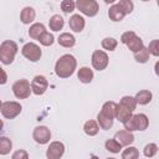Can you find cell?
Here are the masks:
<instances>
[{
    "mask_svg": "<svg viewBox=\"0 0 159 159\" xmlns=\"http://www.w3.org/2000/svg\"><path fill=\"white\" fill-rule=\"evenodd\" d=\"M77 67V60L73 55L66 53L61 56L55 63V73L60 78H68L73 75Z\"/></svg>",
    "mask_w": 159,
    "mask_h": 159,
    "instance_id": "1",
    "label": "cell"
},
{
    "mask_svg": "<svg viewBox=\"0 0 159 159\" xmlns=\"http://www.w3.org/2000/svg\"><path fill=\"white\" fill-rule=\"evenodd\" d=\"M17 43L11 40H4L0 45V61L4 65H11L17 53Z\"/></svg>",
    "mask_w": 159,
    "mask_h": 159,
    "instance_id": "2",
    "label": "cell"
},
{
    "mask_svg": "<svg viewBox=\"0 0 159 159\" xmlns=\"http://www.w3.org/2000/svg\"><path fill=\"white\" fill-rule=\"evenodd\" d=\"M149 125V119L145 114L138 113L133 114L129 120L124 123V129L128 132H134V130H145Z\"/></svg>",
    "mask_w": 159,
    "mask_h": 159,
    "instance_id": "3",
    "label": "cell"
},
{
    "mask_svg": "<svg viewBox=\"0 0 159 159\" xmlns=\"http://www.w3.org/2000/svg\"><path fill=\"white\" fill-rule=\"evenodd\" d=\"M31 92H32L31 83L27 80H25V78L17 80L12 84V93L19 99H26V98H29L30 94H31Z\"/></svg>",
    "mask_w": 159,
    "mask_h": 159,
    "instance_id": "4",
    "label": "cell"
},
{
    "mask_svg": "<svg viewBox=\"0 0 159 159\" xmlns=\"http://www.w3.org/2000/svg\"><path fill=\"white\" fill-rule=\"evenodd\" d=\"M0 111H1V114L4 118L12 119L21 113L22 106L15 101H6V102H1V109Z\"/></svg>",
    "mask_w": 159,
    "mask_h": 159,
    "instance_id": "5",
    "label": "cell"
},
{
    "mask_svg": "<svg viewBox=\"0 0 159 159\" xmlns=\"http://www.w3.org/2000/svg\"><path fill=\"white\" fill-rule=\"evenodd\" d=\"M76 7L86 16L93 17L98 14L99 6L96 0H77L76 1Z\"/></svg>",
    "mask_w": 159,
    "mask_h": 159,
    "instance_id": "6",
    "label": "cell"
},
{
    "mask_svg": "<svg viewBox=\"0 0 159 159\" xmlns=\"http://www.w3.org/2000/svg\"><path fill=\"white\" fill-rule=\"evenodd\" d=\"M21 53H22V56L25 58H27L31 62H37L42 56V51H41L40 46L34 43V42L25 43L22 46V48H21Z\"/></svg>",
    "mask_w": 159,
    "mask_h": 159,
    "instance_id": "7",
    "label": "cell"
},
{
    "mask_svg": "<svg viewBox=\"0 0 159 159\" xmlns=\"http://www.w3.org/2000/svg\"><path fill=\"white\" fill-rule=\"evenodd\" d=\"M91 62H92V66L94 70L97 71H103L107 68L108 63H109V58H108V55L102 51V50H96L93 51L92 53V57H91Z\"/></svg>",
    "mask_w": 159,
    "mask_h": 159,
    "instance_id": "8",
    "label": "cell"
},
{
    "mask_svg": "<svg viewBox=\"0 0 159 159\" xmlns=\"http://www.w3.org/2000/svg\"><path fill=\"white\" fill-rule=\"evenodd\" d=\"M31 88H32V93L36 96H42L47 88H48V81L45 76L42 75H37L32 78L31 81Z\"/></svg>",
    "mask_w": 159,
    "mask_h": 159,
    "instance_id": "9",
    "label": "cell"
},
{
    "mask_svg": "<svg viewBox=\"0 0 159 159\" xmlns=\"http://www.w3.org/2000/svg\"><path fill=\"white\" fill-rule=\"evenodd\" d=\"M32 138L37 144H47L51 139V130L46 125H37L32 132Z\"/></svg>",
    "mask_w": 159,
    "mask_h": 159,
    "instance_id": "10",
    "label": "cell"
},
{
    "mask_svg": "<svg viewBox=\"0 0 159 159\" xmlns=\"http://www.w3.org/2000/svg\"><path fill=\"white\" fill-rule=\"evenodd\" d=\"M63 154H65V145L62 142H58V140L51 142L46 150L47 159H61Z\"/></svg>",
    "mask_w": 159,
    "mask_h": 159,
    "instance_id": "11",
    "label": "cell"
},
{
    "mask_svg": "<svg viewBox=\"0 0 159 159\" xmlns=\"http://www.w3.org/2000/svg\"><path fill=\"white\" fill-rule=\"evenodd\" d=\"M114 139L122 145V147H129L133 142H134V135L132 132H128V130H119L114 135Z\"/></svg>",
    "mask_w": 159,
    "mask_h": 159,
    "instance_id": "12",
    "label": "cell"
},
{
    "mask_svg": "<svg viewBox=\"0 0 159 159\" xmlns=\"http://www.w3.org/2000/svg\"><path fill=\"white\" fill-rule=\"evenodd\" d=\"M68 26H70V29H71L73 32H81V31H83V29H84V26H86V21H84V19H83L81 15L75 14V15H72V16L70 17V20H68Z\"/></svg>",
    "mask_w": 159,
    "mask_h": 159,
    "instance_id": "13",
    "label": "cell"
},
{
    "mask_svg": "<svg viewBox=\"0 0 159 159\" xmlns=\"http://www.w3.org/2000/svg\"><path fill=\"white\" fill-rule=\"evenodd\" d=\"M132 116H133V112L129 109V108H127L125 106H123V104H120V103H118L117 104V109H116V118L120 122V123H125L127 120H129L130 118H132Z\"/></svg>",
    "mask_w": 159,
    "mask_h": 159,
    "instance_id": "14",
    "label": "cell"
},
{
    "mask_svg": "<svg viewBox=\"0 0 159 159\" xmlns=\"http://www.w3.org/2000/svg\"><path fill=\"white\" fill-rule=\"evenodd\" d=\"M57 42L62 47H67V48L68 47H73L75 43H76V37L70 32H62L57 37Z\"/></svg>",
    "mask_w": 159,
    "mask_h": 159,
    "instance_id": "15",
    "label": "cell"
},
{
    "mask_svg": "<svg viewBox=\"0 0 159 159\" xmlns=\"http://www.w3.org/2000/svg\"><path fill=\"white\" fill-rule=\"evenodd\" d=\"M35 16H36L35 9H34V7H31V6H25V7L21 10V14H20L21 22H22V24H25V25L31 24V22L35 20Z\"/></svg>",
    "mask_w": 159,
    "mask_h": 159,
    "instance_id": "16",
    "label": "cell"
},
{
    "mask_svg": "<svg viewBox=\"0 0 159 159\" xmlns=\"http://www.w3.org/2000/svg\"><path fill=\"white\" fill-rule=\"evenodd\" d=\"M43 32H46V27L41 22H35L29 29V36L34 40H39Z\"/></svg>",
    "mask_w": 159,
    "mask_h": 159,
    "instance_id": "17",
    "label": "cell"
},
{
    "mask_svg": "<svg viewBox=\"0 0 159 159\" xmlns=\"http://www.w3.org/2000/svg\"><path fill=\"white\" fill-rule=\"evenodd\" d=\"M124 16H125L124 11H123V10H122L117 4L112 5V6L109 7V10H108V17H109L112 21H114V22L122 21Z\"/></svg>",
    "mask_w": 159,
    "mask_h": 159,
    "instance_id": "18",
    "label": "cell"
},
{
    "mask_svg": "<svg viewBox=\"0 0 159 159\" xmlns=\"http://www.w3.org/2000/svg\"><path fill=\"white\" fill-rule=\"evenodd\" d=\"M77 77L82 83H91L93 80V71L89 67H81L77 72Z\"/></svg>",
    "mask_w": 159,
    "mask_h": 159,
    "instance_id": "19",
    "label": "cell"
},
{
    "mask_svg": "<svg viewBox=\"0 0 159 159\" xmlns=\"http://www.w3.org/2000/svg\"><path fill=\"white\" fill-rule=\"evenodd\" d=\"M135 102H137V104H140V106H145V104H148L150 101H152V98H153V94H152V92L150 91H148V89H142V91H139L137 94H135Z\"/></svg>",
    "mask_w": 159,
    "mask_h": 159,
    "instance_id": "20",
    "label": "cell"
},
{
    "mask_svg": "<svg viewBox=\"0 0 159 159\" xmlns=\"http://www.w3.org/2000/svg\"><path fill=\"white\" fill-rule=\"evenodd\" d=\"M127 47H128L133 53H135V52L140 51V50L144 47V43H143V40L135 34V35L127 42Z\"/></svg>",
    "mask_w": 159,
    "mask_h": 159,
    "instance_id": "21",
    "label": "cell"
},
{
    "mask_svg": "<svg viewBox=\"0 0 159 159\" xmlns=\"http://www.w3.org/2000/svg\"><path fill=\"white\" fill-rule=\"evenodd\" d=\"M116 109H117V103L113 102V101H108V102H106V103L102 106L101 112H102L104 116H107V117H109V118L113 119V118L116 117Z\"/></svg>",
    "mask_w": 159,
    "mask_h": 159,
    "instance_id": "22",
    "label": "cell"
},
{
    "mask_svg": "<svg viewBox=\"0 0 159 159\" xmlns=\"http://www.w3.org/2000/svg\"><path fill=\"white\" fill-rule=\"evenodd\" d=\"M83 130H84V133H86L87 135L93 137V135L98 134V132H99V125H98V123H97L96 120L89 119V120H87V122L84 123Z\"/></svg>",
    "mask_w": 159,
    "mask_h": 159,
    "instance_id": "23",
    "label": "cell"
},
{
    "mask_svg": "<svg viewBox=\"0 0 159 159\" xmlns=\"http://www.w3.org/2000/svg\"><path fill=\"white\" fill-rule=\"evenodd\" d=\"M97 123H98L99 128H102L104 130H108L113 125V119L109 118V117H107V116H104L102 112H99L97 114Z\"/></svg>",
    "mask_w": 159,
    "mask_h": 159,
    "instance_id": "24",
    "label": "cell"
},
{
    "mask_svg": "<svg viewBox=\"0 0 159 159\" xmlns=\"http://www.w3.org/2000/svg\"><path fill=\"white\" fill-rule=\"evenodd\" d=\"M63 25H65V21L62 19V16H60V15H53L50 19V21H48V26H50V29L52 31H60V30H62Z\"/></svg>",
    "mask_w": 159,
    "mask_h": 159,
    "instance_id": "25",
    "label": "cell"
},
{
    "mask_svg": "<svg viewBox=\"0 0 159 159\" xmlns=\"http://www.w3.org/2000/svg\"><path fill=\"white\" fill-rule=\"evenodd\" d=\"M122 159H139V150L129 145L122 152Z\"/></svg>",
    "mask_w": 159,
    "mask_h": 159,
    "instance_id": "26",
    "label": "cell"
},
{
    "mask_svg": "<svg viewBox=\"0 0 159 159\" xmlns=\"http://www.w3.org/2000/svg\"><path fill=\"white\" fill-rule=\"evenodd\" d=\"M11 148H12V142L7 137H1L0 138V154L1 155L9 154Z\"/></svg>",
    "mask_w": 159,
    "mask_h": 159,
    "instance_id": "27",
    "label": "cell"
},
{
    "mask_svg": "<svg viewBox=\"0 0 159 159\" xmlns=\"http://www.w3.org/2000/svg\"><path fill=\"white\" fill-rule=\"evenodd\" d=\"M104 147H106V149L108 150V152H111V153H119L120 150H122V145L113 138V139H107L106 140V143H104Z\"/></svg>",
    "mask_w": 159,
    "mask_h": 159,
    "instance_id": "28",
    "label": "cell"
},
{
    "mask_svg": "<svg viewBox=\"0 0 159 159\" xmlns=\"http://www.w3.org/2000/svg\"><path fill=\"white\" fill-rule=\"evenodd\" d=\"M149 56H150V52H149L148 47H143L140 51H138V52L134 53V58L139 63H145L149 60Z\"/></svg>",
    "mask_w": 159,
    "mask_h": 159,
    "instance_id": "29",
    "label": "cell"
},
{
    "mask_svg": "<svg viewBox=\"0 0 159 159\" xmlns=\"http://www.w3.org/2000/svg\"><path fill=\"white\" fill-rule=\"evenodd\" d=\"M101 45H102V47H103L104 50H107V51H114L116 47H117V45H118V41H117L116 39H113V37H104V39L102 40Z\"/></svg>",
    "mask_w": 159,
    "mask_h": 159,
    "instance_id": "30",
    "label": "cell"
},
{
    "mask_svg": "<svg viewBox=\"0 0 159 159\" xmlns=\"http://www.w3.org/2000/svg\"><path fill=\"white\" fill-rule=\"evenodd\" d=\"M119 103H120V104H123V106H125L127 108H129L132 112L137 108L135 98H134V97H130V96H124V97H122V98H120V101H119Z\"/></svg>",
    "mask_w": 159,
    "mask_h": 159,
    "instance_id": "31",
    "label": "cell"
},
{
    "mask_svg": "<svg viewBox=\"0 0 159 159\" xmlns=\"http://www.w3.org/2000/svg\"><path fill=\"white\" fill-rule=\"evenodd\" d=\"M39 41H40V43L42 46H51L55 42V37H53V35L51 32L46 31V32H43L41 35V37L39 39Z\"/></svg>",
    "mask_w": 159,
    "mask_h": 159,
    "instance_id": "32",
    "label": "cell"
},
{
    "mask_svg": "<svg viewBox=\"0 0 159 159\" xmlns=\"http://www.w3.org/2000/svg\"><path fill=\"white\" fill-rule=\"evenodd\" d=\"M117 5L124 11L125 15H127V14H130V12L133 11V9H134V4H133L130 0H119V1L117 2Z\"/></svg>",
    "mask_w": 159,
    "mask_h": 159,
    "instance_id": "33",
    "label": "cell"
},
{
    "mask_svg": "<svg viewBox=\"0 0 159 159\" xmlns=\"http://www.w3.org/2000/svg\"><path fill=\"white\" fill-rule=\"evenodd\" d=\"M143 153H144V155H145L147 158H153V157L158 153V145H157L155 143H149V144H147V145L144 147Z\"/></svg>",
    "mask_w": 159,
    "mask_h": 159,
    "instance_id": "34",
    "label": "cell"
},
{
    "mask_svg": "<svg viewBox=\"0 0 159 159\" xmlns=\"http://www.w3.org/2000/svg\"><path fill=\"white\" fill-rule=\"evenodd\" d=\"M76 7V2L72 1V0H63L61 1V10L65 12V14H70L75 10Z\"/></svg>",
    "mask_w": 159,
    "mask_h": 159,
    "instance_id": "35",
    "label": "cell"
},
{
    "mask_svg": "<svg viewBox=\"0 0 159 159\" xmlns=\"http://www.w3.org/2000/svg\"><path fill=\"white\" fill-rule=\"evenodd\" d=\"M148 50H149L150 55H153L155 57H159V39L150 41L149 46H148Z\"/></svg>",
    "mask_w": 159,
    "mask_h": 159,
    "instance_id": "36",
    "label": "cell"
},
{
    "mask_svg": "<svg viewBox=\"0 0 159 159\" xmlns=\"http://www.w3.org/2000/svg\"><path fill=\"white\" fill-rule=\"evenodd\" d=\"M11 159H29V153L24 149H19L12 153Z\"/></svg>",
    "mask_w": 159,
    "mask_h": 159,
    "instance_id": "37",
    "label": "cell"
},
{
    "mask_svg": "<svg viewBox=\"0 0 159 159\" xmlns=\"http://www.w3.org/2000/svg\"><path fill=\"white\" fill-rule=\"evenodd\" d=\"M134 35H135L134 31H125V32H123L122 36H120V42L124 43V45H127V42H128Z\"/></svg>",
    "mask_w": 159,
    "mask_h": 159,
    "instance_id": "38",
    "label": "cell"
},
{
    "mask_svg": "<svg viewBox=\"0 0 159 159\" xmlns=\"http://www.w3.org/2000/svg\"><path fill=\"white\" fill-rule=\"evenodd\" d=\"M1 75H2V78H1V81H0V84H5L6 81H7V76H6L5 70H2V68H1Z\"/></svg>",
    "mask_w": 159,
    "mask_h": 159,
    "instance_id": "39",
    "label": "cell"
},
{
    "mask_svg": "<svg viewBox=\"0 0 159 159\" xmlns=\"http://www.w3.org/2000/svg\"><path fill=\"white\" fill-rule=\"evenodd\" d=\"M154 71H155V75L159 77V61L155 62V66H154Z\"/></svg>",
    "mask_w": 159,
    "mask_h": 159,
    "instance_id": "40",
    "label": "cell"
},
{
    "mask_svg": "<svg viewBox=\"0 0 159 159\" xmlns=\"http://www.w3.org/2000/svg\"><path fill=\"white\" fill-rule=\"evenodd\" d=\"M89 159H99V158H98L97 155H91V158H89Z\"/></svg>",
    "mask_w": 159,
    "mask_h": 159,
    "instance_id": "41",
    "label": "cell"
},
{
    "mask_svg": "<svg viewBox=\"0 0 159 159\" xmlns=\"http://www.w3.org/2000/svg\"><path fill=\"white\" fill-rule=\"evenodd\" d=\"M157 5H158V6H159V0H158V1H157Z\"/></svg>",
    "mask_w": 159,
    "mask_h": 159,
    "instance_id": "42",
    "label": "cell"
},
{
    "mask_svg": "<svg viewBox=\"0 0 159 159\" xmlns=\"http://www.w3.org/2000/svg\"><path fill=\"white\" fill-rule=\"evenodd\" d=\"M107 159H116V158H107Z\"/></svg>",
    "mask_w": 159,
    "mask_h": 159,
    "instance_id": "43",
    "label": "cell"
},
{
    "mask_svg": "<svg viewBox=\"0 0 159 159\" xmlns=\"http://www.w3.org/2000/svg\"><path fill=\"white\" fill-rule=\"evenodd\" d=\"M158 152H159V147H158Z\"/></svg>",
    "mask_w": 159,
    "mask_h": 159,
    "instance_id": "44",
    "label": "cell"
}]
</instances>
